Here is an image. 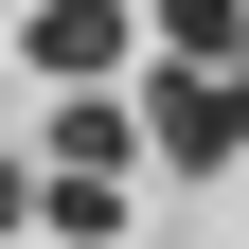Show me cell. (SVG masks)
Listing matches in <instances>:
<instances>
[{"instance_id":"3957f363","label":"cell","mask_w":249,"mask_h":249,"mask_svg":"<svg viewBox=\"0 0 249 249\" xmlns=\"http://www.w3.org/2000/svg\"><path fill=\"white\" fill-rule=\"evenodd\" d=\"M160 71H249V0H142Z\"/></svg>"},{"instance_id":"8992f818","label":"cell","mask_w":249,"mask_h":249,"mask_svg":"<svg viewBox=\"0 0 249 249\" xmlns=\"http://www.w3.org/2000/svg\"><path fill=\"white\" fill-rule=\"evenodd\" d=\"M0 231H36V160H0Z\"/></svg>"},{"instance_id":"7a4b0ae2","label":"cell","mask_w":249,"mask_h":249,"mask_svg":"<svg viewBox=\"0 0 249 249\" xmlns=\"http://www.w3.org/2000/svg\"><path fill=\"white\" fill-rule=\"evenodd\" d=\"M18 53H36L53 89H107L124 53H142V0H18Z\"/></svg>"},{"instance_id":"277c9868","label":"cell","mask_w":249,"mask_h":249,"mask_svg":"<svg viewBox=\"0 0 249 249\" xmlns=\"http://www.w3.org/2000/svg\"><path fill=\"white\" fill-rule=\"evenodd\" d=\"M142 160V107H124V89H71V107H53V178H124Z\"/></svg>"},{"instance_id":"5b68a950","label":"cell","mask_w":249,"mask_h":249,"mask_svg":"<svg viewBox=\"0 0 249 249\" xmlns=\"http://www.w3.org/2000/svg\"><path fill=\"white\" fill-rule=\"evenodd\" d=\"M36 231H53V249H107V231H124V178H36Z\"/></svg>"},{"instance_id":"6da1fadb","label":"cell","mask_w":249,"mask_h":249,"mask_svg":"<svg viewBox=\"0 0 249 249\" xmlns=\"http://www.w3.org/2000/svg\"><path fill=\"white\" fill-rule=\"evenodd\" d=\"M142 160H249V71H160L142 89Z\"/></svg>"}]
</instances>
